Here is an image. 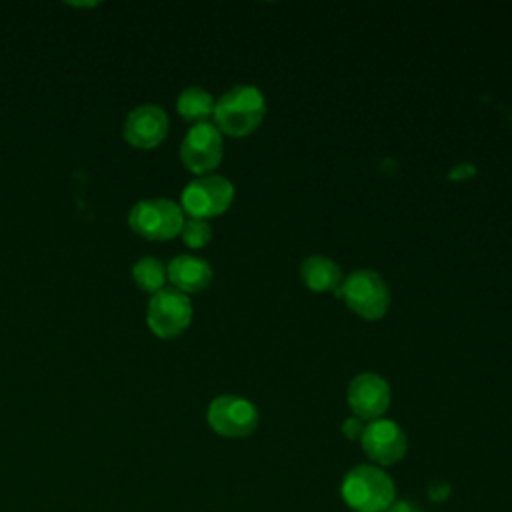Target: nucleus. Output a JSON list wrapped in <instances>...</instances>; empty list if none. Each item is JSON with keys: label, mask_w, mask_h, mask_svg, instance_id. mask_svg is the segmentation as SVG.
<instances>
[{"label": "nucleus", "mask_w": 512, "mask_h": 512, "mask_svg": "<svg viewBox=\"0 0 512 512\" xmlns=\"http://www.w3.org/2000/svg\"><path fill=\"white\" fill-rule=\"evenodd\" d=\"M338 294H344L348 306L368 320L384 316L390 306V290L384 278L370 268L352 270L344 278Z\"/></svg>", "instance_id": "20e7f679"}, {"label": "nucleus", "mask_w": 512, "mask_h": 512, "mask_svg": "<svg viewBox=\"0 0 512 512\" xmlns=\"http://www.w3.org/2000/svg\"><path fill=\"white\" fill-rule=\"evenodd\" d=\"M348 406L360 420H378L390 406V386L376 372L356 374L348 384Z\"/></svg>", "instance_id": "9d476101"}, {"label": "nucleus", "mask_w": 512, "mask_h": 512, "mask_svg": "<svg viewBox=\"0 0 512 512\" xmlns=\"http://www.w3.org/2000/svg\"><path fill=\"white\" fill-rule=\"evenodd\" d=\"M180 232H182L184 242H186L188 246H192V248L206 246V244L210 242V238H212V228H210V224H208L206 218H194V216H192V218L184 220Z\"/></svg>", "instance_id": "dca6fc26"}, {"label": "nucleus", "mask_w": 512, "mask_h": 512, "mask_svg": "<svg viewBox=\"0 0 512 512\" xmlns=\"http://www.w3.org/2000/svg\"><path fill=\"white\" fill-rule=\"evenodd\" d=\"M342 432H344V436L350 438V440H360V438H362V432H364V424H362L360 418L350 416V418H346V420L342 422Z\"/></svg>", "instance_id": "f3484780"}, {"label": "nucleus", "mask_w": 512, "mask_h": 512, "mask_svg": "<svg viewBox=\"0 0 512 512\" xmlns=\"http://www.w3.org/2000/svg\"><path fill=\"white\" fill-rule=\"evenodd\" d=\"M360 442L366 456L380 466H390L400 462L408 450V440L404 430L396 422L386 418H378L366 424Z\"/></svg>", "instance_id": "1a4fd4ad"}, {"label": "nucleus", "mask_w": 512, "mask_h": 512, "mask_svg": "<svg viewBox=\"0 0 512 512\" xmlns=\"http://www.w3.org/2000/svg\"><path fill=\"white\" fill-rule=\"evenodd\" d=\"M222 134L212 122H196L180 142L182 162L198 174L212 170L222 158Z\"/></svg>", "instance_id": "6e6552de"}, {"label": "nucleus", "mask_w": 512, "mask_h": 512, "mask_svg": "<svg viewBox=\"0 0 512 512\" xmlns=\"http://www.w3.org/2000/svg\"><path fill=\"white\" fill-rule=\"evenodd\" d=\"M300 276H302L304 284L316 292L334 290L342 282L340 266L324 254L306 256L300 266Z\"/></svg>", "instance_id": "ddd939ff"}, {"label": "nucleus", "mask_w": 512, "mask_h": 512, "mask_svg": "<svg viewBox=\"0 0 512 512\" xmlns=\"http://www.w3.org/2000/svg\"><path fill=\"white\" fill-rule=\"evenodd\" d=\"M206 418L210 428L220 436L244 438L254 432L258 424V410L244 396L222 394L210 402Z\"/></svg>", "instance_id": "0eeeda50"}, {"label": "nucleus", "mask_w": 512, "mask_h": 512, "mask_svg": "<svg viewBox=\"0 0 512 512\" xmlns=\"http://www.w3.org/2000/svg\"><path fill=\"white\" fill-rule=\"evenodd\" d=\"M234 198V184L222 174H200L182 190V208L194 218L222 214Z\"/></svg>", "instance_id": "39448f33"}, {"label": "nucleus", "mask_w": 512, "mask_h": 512, "mask_svg": "<svg viewBox=\"0 0 512 512\" xmlns=\"http://www.w3.org/2000/svg\"><path fill=\"white\" fill-rule=\"evenodd\" d=\"M264 112L266 100L260 88L254 84H236L214 102L212 114L218 130L232 136H242L252 132L262 122Z\"/></svg>", "instance_id": "f03ea898"}, {"label": "nucleus", "mask_w": 512, "mask_h": 512, "mask_svg": "<svg viewBox=\"0 0 512 512\" xmlns=\"http://www.w3.org/2000/svg\"><path fill=\"white\" fill-rule=\"evenodd\" d=\"M386 512H424V510L410 500H394Z\"/></svg>", "instance_id": "a211bd4d"}, {"label": "nucleus", "mask_w": 512, "mask_h": 512, "mask_svg": "<svg viewBox=\"0 0 512 512\" xmlns=\"http://www.w3.org/2000/svg\"><path fill=\"white\" fill-rule=\"evenodd\" d=\"M148 326L162 338L180 334L192 320V304L186 292L164 286L152 294L146 310Z\"/></svg>", "instance_id": "423d86ee"}, {"label": "nucleus", "mask_w": 512, "mask_h": 512, "mask_svg": "<svg viewBox=\"0 0 512 512\" xmlns=\"http://www.w3.org/2000/svg\"><path fill=\"white\" fill-rule=\"evenodd\" d=\"M448 492H450V488L446 484H436V486H430L428 496L438 502V500H444L448 496Z\"/></svg>", "instance_id": "6ab92c4d"}, {"label": "nucleus", "mask_w": 512, "mask_h": 512, "mask_svg": "<svg viewBox=\"0 0 512 512\" xmlns=\"http://www.w3.org/2000/svg\"><path fill=\"white\" fill-rule=\"evenodd\" d=\"M176 108L186 120L206 122V118L214 112V98L202 86H186L176 98Z\"/></svg>", "instance_id": "4468645a"}, {"label": "nucleus", "mask_w": 512, "mask_h": 512, "mask_svg": "<svg viewBox=\"0 0 512 512\" xmlns=\"http://www.w3.org/2000/svg\"><path fill=\"white\" fill-rule=\"evenodd\" d=\"M168 124V114L162 106L138 104L126 114L122 134L136 148H152L164 140Z\"/></svg>", "instance_id": "9b49d317"}, {"label": "nucleus", "mask_w": 512, "mask_h": 512, "mask_svg": "<svg viewBox=\"0 0 512 512\" xmlns=\"http://www.w3.org/2000/svg\"><path fill=\"white\" fill-rule=\"evenodd\" d=\"M340 496L354 512H386L396 500V486L392 476L382 468L358 464L344 474Z\"/></svg>", "instance_id": "f257e3e1"}, {"label": "nucleus", "mask_w": 512, "mask_h": 512, "mask_svg": "<svg viewBox=\"0 0 512 512\" xmlns=\"http://www.w3.org/2000/svg\"><path fill=\"white\" fill-rule=\"evenodd\" d=\"M166 276L174 284V288L182 292H196L210 284L212 266L194 254H178L166 266Z\"/></svg>", "instance_id": "f8f14e48"}, {"label": "nucleus", "mask_w": 512, "mask_h": 512, "mask_svg": "<svg viewBox=\"0 0 512 512\" xmlns=\"http://www.w3.org/2000/svg\"><path fill=\"white\" fill-rule=\"evenodd\" d=\"M128 224L134 232H138L144 238L166 240L182 230V206L162 196L142 198L130 208Z\"/></svg>", "instance_id": "7ed1b4c3"}, {"label": "nucleus", "mask_w": 512, "mask_h": 512, "mask_svg": "<svg viewBox=\"0 0 512 512\" xmlns=\"http://www.w3.org/2000/svg\"><path fill=\"white\" fill-rule=\"evenodd\" d=\"M132 276L136 280V284L146 290V292H158L160 288H164V280H166V266L160 258L156 256H140L134 264H132Z\"/></svg>", "instance_id": "2eb2a0df"}]
</instances>
